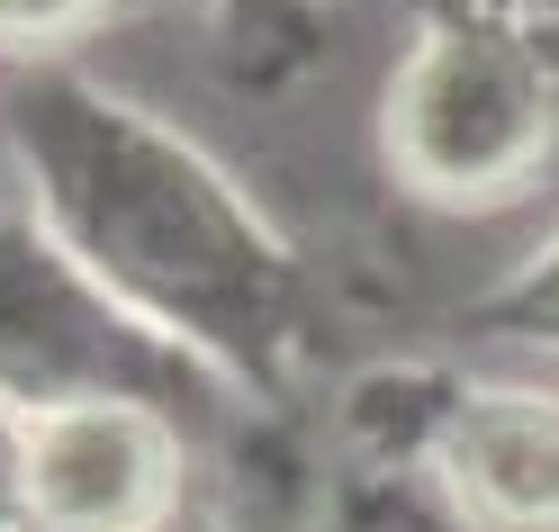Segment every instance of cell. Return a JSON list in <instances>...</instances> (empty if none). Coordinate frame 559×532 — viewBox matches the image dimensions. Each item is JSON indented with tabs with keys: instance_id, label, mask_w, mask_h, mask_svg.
Masks as SVG:
<instances>
[{
	"instance_id": "6da1fadb",
	"label": "cell",
	"mask_w": 559,
	"mask_h": 532,
	"mask_svg": "<svg viewBox=\"0 0 559 532\" xmlns=\"http://www.w3.org/2000/svg\"><path fill=\"white\" fill-rule=\"evenodd\" d=\"M19 208L145 334L253 406H289L325 352V289L307 244L163 109L82 63L0 82Z\"/></svg>"
},
{
	"instance_id": "7a4b0ae2",
	"label": "cell",
	"mask_w": 559,
	"mask_h": 532,
	"mask_svg": "<svg viewBox=\"0 0 559 532\" xmlns=\"http://www.w3.org/2000/svg\"><path fill=\"white\" fill-rule=\"evenodd\" d=\"M379 163L433 217H506L559 181V0H406Z\"/></svg>"
},
{
	"instance_id": "3957f363",
	"label": "cell",
	"mask_w": 559,
	"mask_h": 532,
	"mask_svg": "<svg viewBox=\"0 0 559 532\" xmlns=\"http://www.w3.org/2000/svg\"><path fill=\"white\" fill-rule=\"evenodd\" d=\"M370 470H406L451 532H559V379L406 362L343 398Z\"/></svg>"
},
{
	"instance_id": "277c9868",
	"label": "cell",
	"mask_w": 559,
	"mask_h": 532,
	"mask_svg": "<svg viewBox=\"0 0 559 532\" xmlns=\"http://www.w3.org/2000/svg\"><path fill=\"white\" fill-rule=\"evenodd\" d=\"M145 398L171 415H217L226 388L190 352H171L27 217L0 208V424H37L55 406Z\"/></svg>"
},
{
	"instance_id": "5b68a950",
	"label": "cell",
	"mask_w": 559,
	"mask_h": 532,
	"mask_svg": "<svg viewBox=\"0 0 559 532\" xmlns=\"http://www.w3.org/2000/svg\"><path fill=\"white\" fill-rule=\"evenodd\" d=\"M19 487L37 532H163L190 496V415L145 398H91L19 424Z\"/></svg>"
},
{
	"instance_id": "8992f818",
	"label": "cell",
	"mask_w": 559,
	"mask_h": 532,
	"mask_svg": "<svg viewBox=\"0 0 559 532\" xmlns=\"http://www.w3.org/2000/svg\"><path fill=\"white\" fill-rule=\"evenodd\" d=\"M199 27L217 37L226 73L243 91H289L325 63L334 27H343V0H190Z\"/></svg>"
},
{
	"instance_id": "52a82bcc",
	"label": "cell",
	"mask_w": 559,
	"mask_h": 532,
	"mask_svg": "<svg viewBox=\"0 0 559 532\" xmlns=\"http://www.w3.org/2000/svg\"><path fill=\"white\" fill-rule=\"evenodd\" d=\"M461 326H469V343H506V352H542V362H559V226L506 280H487V289L461 307Z\"/></svg>"
},
{
	"instance_id": "ba28073f",
	"label": "cell",
	"mask_w": 559,
	"mask_h": 532,
	"mask_svg": "<svg viewBox=\"0 0 559 532\" xmlns=\"http://www.w3.org/2000/svg\"><path fill=\"white\" fill-rule=\"evenodd\" d=\"M135 19V0H0V73H46V63H82L91 37Z\"/></svg>"
},
{
	"instance_id": "9c48e42d",
	"label": "cell",
	"mask_w": 559,
	"mask_h": 532,
	"mask_svg": "<svg viewBox=\"0 0 559 532\" xmlns=\"http://www.w3.org/2000/svg\"><path fill=\"white\" fill-rule=\"evenodd\" d=\"M307 532H451V515H442L406 470H370V460H361V470L334 478L325 515L307 523Z\"/></svg>"
},
{
	"instance_id": "30bf717a",
	"label": "cell",
	"mask_w": 559,
	"mask_h": 532,
	"mask_svg": "<svg viewBox=\"0 0 559 532\" xmlns=\"http://www.w3.org/2000/svg\"><path fill=\"white\" fill-rule=\"evenodd\" d=\"M0 532H37L27 487H19V424H0Z\"/></svg>"
},
{
	"instance_id": "8fae6325",
	"label": "cell",
	"mask_w": 559,
	"mask_h": 532,
	"mask_svg": "<svg viewBox=\"0 0 559 532\" xmlns=\"http://www.w3.org/2000/svg\"><path fill=\"white\" fill-rule=\"evenodd\" d=\"M163 532H226V523H217V515H207V506H190L181 523H163Z\"/></svg>"
}]
</instances>
